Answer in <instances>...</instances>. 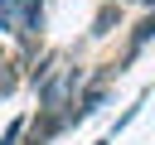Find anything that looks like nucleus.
<instances>
[{"instance_id": "0eeeda50", "label": "nucleus", "mask_w": 155, "mask_h": 145, "mask_svg": "<svg viewBox=\"0 0 155 145\" xmlns=\"http://www.w3.org/2000/svg\"><path fill=\"white\" fill-rule=\"evenodd\" d=\"M150 5H155V0H150Z\"/></svg>"}, {"instance_id": "f257e3e1", "label": "nucleus", "mask_w": 155, "mask_h": 145, "mask_svg": "<svg viewBox=\"0 0 155 145\" xmlns=\"http://www.w3.org/2000/svg\"><path fill=\"white\" fill-rule=\"evenodd\" d=\"M63 126H68V116H63V111H44V106H39V116H34V121H29V130H24V145H48Z\"/></svg>"}, {"instance_id": "f03ea898", "label": "nucleus", "mask_w": 155, "mask_h": 145, "mask_svg": "<svg viewBox=\"0 0 155 145\" xmlns=\"http://www.w3.org/2000/svg\"><path fill=\"white\" fill-rule=\"evenodd\" d=\"M150 39H155V10H150V14L140 19V24H136V34H131V48H126V63H131V58H136V53H140V48H145Z\"/></svg>"}, {"instance_id": "39448f33", "label": "nucleus", "mask_w": 155, "mask_h": 145, "mask_svg": "<svg viewBox=\"0 0 155 145\" xmlns=\"http://www.w3.org/2000/svg\"><path fill=\"white\" fill-rule=\"evenodd\" d=\"M140 106H145V97H136V102H131V106H126V111L116 116V130H126V126L136 121V111H140Z\"/></svg>"}, {"instance_id": "7ed1b4c3", "label": "nucleus", "mask_w": 155, "mask_h": 145, "mask_svg": "<svg viewBox=\"0 0 155 145\" xmlns=\"http://www.w3.org/2000/svg\"><path fill=\"white\" fill-rule=\"evenodd\" d=\"M111 24H121V5H116V0H107V5L97 10V19H92V34L102 39V34H111Z\"/></svg>"}, {"instance_id": "423d86ee", "label": "nucleus", "mask_w": 155, "mask_h": 145, "mask_svg": "<svg viewBox=\"0 0 155 145\" xmlns=\"http://www.w3.org/2000/svg\"><path fill=\"white\" fill-rule=\"evenodd\" d=\"M19 130H24V121H19V116H15V121H10V130H5V140H0V145H19Z\"/></svg>"}, {"instance_id": "20e7f679", "label": "nucleus", "mask_w": 155, "mask_h": 145, "mask_svg": "<svg viewBox=\"0 0 155 145\" xmlns=\"http://www.w3.org/2000/svg\"><path fill=\"white\" fill-rule=\"evenodd\" d=\"M15 87H19V72H15V63H5L0 68V97H10Z\"/></svg>"}]
</instances>
